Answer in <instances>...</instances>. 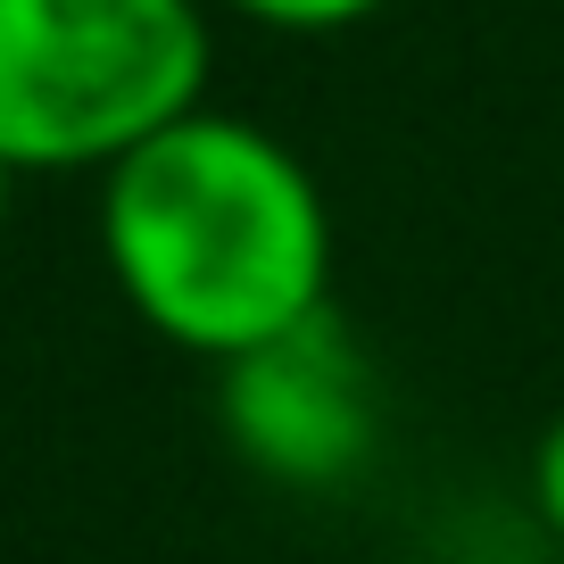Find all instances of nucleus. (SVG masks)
Returning <instances> with one entry per match:
<instances>
[{
	"mask_svg": "<svg viewBox=\"0 0 564 564\" xmlns=\"http://www.w3.org/2000/svg\"><path fill=\"white\" fill-rule=\"evenodd\" d=\"M91 225L124 307L208 366L333 307V208L307 159L208 100L108 166Z\"/></svg>",
	"mask_w": 564,
	"mask_h": 564,
	"instance_id": "obj_1",
	"label": "nucleus"
},
{
	"mask_svg": "<svg viewBox=\"0 0 564 564\" xmlns=\"http://www.w3.org/2000/svg\"><path fill=\"white\" fill-rule=\"evenodd\" d=\"M208 0H0V159L108 175L208 100Z\"/></svg>",
	"mask_w": 564,
	"mask_h": 564,
	"instance_id": "obj_2",
	"label": "nucleus"
},
{
	"mask_svg": "<svg viewBox=\"0 0 564 564\" xmlns=\"http://www.w3.org/2000/svg\"><path fill=\"white\" fill-rule=\"evenodd\" d=\"M216 423L258 481L324 498L349 490L382 448V382L349 324L316 307L291 333L216 366Z\"/></svg>",
	"mask_w": 564,
	"mask_h": 564,
	"instance_id": "obj_3",
	"label": "nucleus"
},
{
	"mask_svg": "<svg viewBox=\"0 0 564 564\" xmlns=\"http://www.w3.org/2000/svg\"><path fill=\"white\" fill-rule=\"evenodd\" d=\"M225 18L265 25V34H349V25L382 18L390 0H216Z\"/></svg>",
	"mask_w": 564,
	"mask_h": 564,
	"instance_id": "obj_4",
	"label": "nucleus"
},
{
	"mask_svg": "<svg viewBox=\"0 0 564 564\" xmlns=\"http://www.w3.org/2000/svg\"><path fill=\"white\" fill-rule=\"evenodd\" d=\"M531 514L564 540V415L531 441Z\"/></svg>",
	"mask_w": 564,
	"mask_h": 564,
	"instance_id": "obj_5",
	"label": "nucleus"
},
{
	"mask_svg": "<svg viewBox=\"0 0 564 564\" xmlns=\"http://www.w3.org/2000/svg\"><path fill=\"white\" fill-rule=\"evenodd\" d=\"M9 199H18V166L0 159V225H9Z\"/></svg>",
	"mask_w": 564,
	"mask_h": 564,
	"instance_id": "obj_6",
	"label": "nucleus"
}]
</instances>
